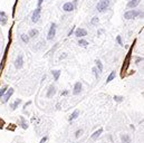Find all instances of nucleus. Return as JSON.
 I'll return each mask as SVG.
<instances>
[{
	"label": "nucleus",
	"mask_w": 144,
	"mask_h": 143,
	"mask_svg": "<svg viewBox=\"0 0 144 143\" xmlns=\"http://www.w3.org/2000/svg\"><path fill=\"white\" fill-rule=\"evenodd\" d=\"M109 6V0H100V2L96 6V10L98 12H104Z\"/></svg>",
	"instance_id": "1"
},
{
	"label": "nucleus",
	"mask_w": 144,
	"mask_h": 143,
	"mask_svg": "<svg viewBox=\"0 0 144 143\" xmlns=\"http://www.w3.org/2000/svg\"><path fill=\"white\" fill-rule=\"evenodd\" d=\"M76 3H77V0H75L74 2H66L64 3L63 6V10L66 12H72L73 10L75 9V7H76Z\"/></svg>",
	"instance_id": "2"
},
{
	"label": "nucleus",
	"mask_w": 144,
	"mask_h": 143,
	"mask_svg": "<svg viewBox=\"0 0 144 143\" xmlns=\"http://www.w3.org/2000/svg\"><path fill=\"white\" fill-rule=\"evenodd\" d=\"M56 36V23L53 22L50 25V28L48 30V35H47V39L48 40H53Z\"/></svg>",
	"instance_id": "3"
},
{
	"label": "nucleus",
	"mask_w": 144,
	"mask_h": 143,
	"mask_svg": "<svg viewBox=\"0 0 144 143\" xmlns=\"http://www.w3.org/2000/svg\"><path fill=\"white\" fill-rule=\"evenodd\" d=\"M139 15H140V11H137V10H128V11H126L125 14H124V18L130 20V19L136 18Z\"/></svg>",
	"instance_id": "4"
},
{
	"label": "nucleus",
	"mask_w": 144,
	"mask_h": 143,
	"mask_svg": "<svg viewBox=\"0 0 144 143\" xmlns=\"http://www.w3.org/2000/svg\"><path fill=\"white\" fill-rule=\"evenodd\" d=\"M40 12H41V7H37V9H35V11L33 12V16H31V21L33 22H37L39 20Z\"/></svg>",
	"instance_id": "5"
},
{
	"label": "nucleus",
	"mask_w": 144,
	"mask_h": 143,
	"mask_svg": "<svg viewBox=\"0 0 144 143\" xmlns=\"http://www.w3.org/2000/svg\"><path fill=\"white\" fill-rule=\"evenodd\" d=\"M22 66H23V56L22 55H19L16 58V61H15V67L17 69H20Z\"/></svg>",
	"instance_id": "6"
},
{
	"label": "nucleus",
	"mask_w": 144,
	"mask_h": 143,
	"mask_svg": "<svg viewBox=\"0 0 144 143\" xmlns=\"http://www.w3.org/2000/svg\"><path fill=\"white\" fill-rule=\"evenodd\" d=\"M14 94V88H8V92H6L5 95H3V103H7L8 101H9V99L11 97V95Z\"/></svg>",
	"instance_id": "7"
},
{
	"label": "nucleus",
	"mask_w": 144,
	"mask_h": 143,
	"mask_svg": "<svg viewBox=\"0 0 144 143\" xmlns=\"http://www.w3.org/2000/svg\"><path fill=\"white\" fill-rule=\"evenodd\" d=\"M87 35V30L84 28H77L76 30H75V36L76 37H84V36Z\"/></svg>",
	"instance_id": "8"
},
{
	"label": "nucleus",
	"mask_w": 144,
	"mask_h": 143,
	"mask_svg": "<svg viewBox=\"0 0 144 143\" xmlns=\"http://www.w3.org/2000/svg\"><path fill=\"white\" fill-rule=\"evenodd\" d=\"M82 83L81 82H77V83H75V85H74V89H73V94L74 95H78L79 93L82 92Z\"/></svg>",
	"instance_id": "9"
},
{
	"label": "nucleus",
	"mask_w": 144,
	"mask_h": 143,
	"mask_svg": "<svg viewBox=\"0 0 144 143\" xmlns=\"http://www.w3.org/2000/svg\"><path fill=\"white\" fill-rule=\"evenodd\" d=\"M56 94V87L54 86V85H50V86L48 87V91H47V94L46 96L48 97V99H50V97H53L54 95Z\"/></svg>",
	"instance_id": "10"
},
{
	"label": "nucleus",
	"mask_w": 144,
	"mask_h": 143,
	"mask_svg": "<svg viewBox=\"0 0 144 143\" xmlns=\"http://www.w3.org/2000/svg\"><path fill=\"white\" fill-rule=\"evenodd\" d=\"M28 36H29V38H37L38 36H39V31H38V29H30L29 30V33H28Z\"/></svg>",
	"instance_id": "11"
},
{
	"label": "nucleus",
	"mask_w": 144,
	"mask_h": 143,
	"mask_svg": "<svg viewBox=\"0 0 144 143\" xmlns=\"http://www.w3.org/2000/svg\"><path fill=\"white\" fill-rule=\"evenodd\" d=\"M140 2H141V0H130L127 2V7L128 8H135Z\"/></svg>",
	"instance_id": "12"
},
{
	"label": "nucleus",
	"mask_w": 144,
	"mask_h": 143,
	"mask_svg": "<svg viewBox=\"0 0 144 143\" xmlns=\"http://www.w3.org/2000/svg\"><path fill=\"white\" fill-rule=\"evenodd\" d=\"M121 141H122V143H131V136L128 134H122Z\"/></svg>",
	"instance_id": "13"
},
{
	"label": "nucleus",
	"mask_w": 144,
	"mask_h": 143,
	"mask_svg": "<svg viewBox=\"0 0 144 143\" xmlns=\"http://www.w3.org/2000/svg\"><path fill=\"white\" fill-rule=\"evenodd\" d=\"M78 115H79V111L78 110H75L74 112L70 114V116H69V119H68V120L72 122V121H74L75 119H77V116H78Z\"/></svg>",
	"instance_id": "14"
},
{
	"label": "nucleus",
	"mask_w": 144,
	"mask_h": 143,
	"mask_svg": "<svg viewBox=\"0 0 144 143\" xmlns=\"http://www.w3.org/2000/svg\"><path fill=\"white\" fill-rule=\"evenodd\" d=\"M102 133H103V129L101 127V129H98L96 132H94V134L92 135V140H96V139H97Z\"/></svg>",
	"instance_id": "15"
},
{
	"label": "nucleus",
	"mask_w": 144,
	"mask_h": 143,
	"mask_svg": "<svg viewBox=\"0 0 144 143\" xmlns=\"http://www.w3.org/2000/svg\"><path fill=\"white\" fill-rule=\"evenodd\" d=\"M61 70H51V74H53V76H54V80L55 81H58V78H59V76H61Z\"/></svg>",
	"instance_id": "16"
},
{
	"label": "nucleus",
	"mask_w": 144,
	"mask_h": 143,
	"mask_svg": "<svg viewBox=\"0 0 144 143\" xmlns=\"http://www.w3.org/2000/svg\"><path fill=\"white\" fill-rule=\"evenodd\" d=\"M20 103H21V100H20V99L16 100V101H15L14 103H12L11 105H10V107H11V110H12V111H14V110H16V108L18 107V105H19V104H20Z\"/></svg>",
	"instance_id": "17"
},
{
	"label": "nucleus",
	"mask_w": 144,
	"mask_h": 143,
	"mask_svg": "<svg viewBox=\"0 0 144 143\" xmlns=\"http://www.w3.org/2000/svg\"><path fill=\"white\" fill-rule=\"evenodd\" d=\"M0 21H1V23H2V25H5L6 21H7V18H6V14L3 11L0 12Z\"/></svg>",
	"instance_id": "18"
},
{
	"label": "nucleus",
	"mask_w": 144,
	"mask_h": 143,
	"mask_svg": "<svg viewBox=\"0 0 144 143\" xmlns=\"http://www.w3.org/2000/svg\"><path fill=\"white\" fill-rule=\"evenodd\" d=\"M78 45L79 46H82V47H87L89 44H88V41L85 40V39H79L78 40Z\"/></svg>",
	"instance_id": "19"
},
{
	"label": "nucleus",
	"mask_w": 144,
	"mask_h": 143,
	"mask_svg": "<svg viewBox=\"0 0 144 143\" xmlns=\"http://www.w3.org/2000/svg\"><path fill=\"white\" fill-rule=\"evenodd\" d=\"M115 75H116V73H115V70H113L111 74H109V76L107 77V80H106V83H109L111 81H113L114 78H115Z\"/></svg>",
	"instance_id": "20"
},
{
	"label": "nucleus",
	"mask_w": 144,
	"mask_h": 143,
	"mask_svg": "<svg viewBox=\"0 0 144 143\" xmlns=\"http://www.w3.org/2000/svg\"><path fill=\"white\" fill-rule=\"evenodd\" d=\"M20 38H21V40H22L23 42H26V44H28V42H29V39H30L29 36L26 35V34H22V35L20 36Z\"/></svg>",
	"instance_id": "21"
},
{
	"label": "nucleus",
	"mask_w": 144,
	"mask_h": 143,
	"mask_svg": "<svg viewBox=\"0 0 144 143\" xmlns=\"http://www.w3.org/2000/svg\"><path fill=\"white\" fill-rule=\"evenodd\" d=\"M96 66H97V70L98 72H102L103 70V64H102V61H100V59H96Z\"/></svg>",
	"instance_id": "22"
},
{
	"label": "nucleus",
	"mask_w": 144,
	"mask_h": 143,
	"mask_svg": "<svg viewBox=\"0 0 144 143\" xmlns=\"http://www.w3.org/2000/svg\"><path fill=\"white\" fill-rule=\"evenodd\" d=\"M114 101L117 102V103H121V102L124 101V97L123 96H119V95H115V96H114Z\"/></svg>",
	"instance_id": "23"
},
{
	"label": "nucleus",
	"mask_w": 144,
	"mask_h": 143,
	"mask_svg": "<svg viewBox=\"0 0 144 143\" xmlns=\"http://www.w3.org/2000/svg\"><path fill=\"white\" fill-rule=\"evenodd\" d=\"M7 89H8V86H7V85H5L2 88L0 89V97H2L3 95H5V93L7 92Z\"/></svg>",
	"instance_id": "24"
},
{
	"label": "nucleus",
	"mask_w": 144,
	"mask_h": 143,
	"mask_svg": "<svg viewBox=\"0 0 144 143\" xmlns=\"http://www.w3.org/2000/svg\"><path fill=\"white\" fill-rule=\"evenodd\" d=\"M82 134H83V130H82V129L77 130V131L75 132V138H77V139H78L79 136H82Z\"/></svg>",
	"instance_id": "25"
},
{
	"label": "nucleus",
	"mask_w": 144,
	"mask_h": 143,
	"mask_svg": "<svg viewBox=\"0 0 144 143\" xmlns=\"http://www.w3.org/2000/svg\"><path fill=\"white\" fill-rule=\"evenodd\" d=\"M98 21H100V19H98L97 17H94V18L92 19L91 23H92V25H97V23H98Z\"/></svg>",
	"instance_id": "26"
},
{
	"label": "nucleus",
	"mask_w": 144,
	"mask_h": 143,
	"mask_svg": "<svg viewBox=\"0 0 144 143\" xmlns=\"http://www.w3.org/2000/svg\"><path fill=\"white\" fill-rule=\"evenodd\" d=\"M93 72H94V74H95V77L98 80V78H100V74H98L97 68H96V67H94V68H93Z\"/></svg>",
	"instance_id": "27"
},
{
	"label": "nucleus",
	"mask_w": 144,
	"mask_h": 143,
	"mask_svg": "<svg viewBox=\"0 0 144 143\" xmlns=\"http://www.w3.org/2000/svg\"><path fill=\"white\" fill-rule=\"evenodd\" d=\"M116 40H117V42H119L121 46L123 45V42H122V39H121V36H117V37H116Z\"/></svg>",
	"instance_id": "28"
},
{
	"label": "nucleus",
	"mask_w": 144,
	"mask_h": 143,
	"mask_svg": "<svg viewBox=\"0 0 144 143\" xmlns=\"http://www.w3.org/2000/svg\"><path fill=\"white\" fill-rule=\"evenodd\" d=\"M21 121H22V127H23V129H27V124L25 123V120H23V117H21Z\"/></svg>",
	"instance_id": "29"
},
{
	"label": "nucleus",
	"mask_w": 144,
	"mask_h": 143,
	"mask_svg": "<svg viewBox=\"0 0 144 143\" xmlns=\"http://www.w3.org/2000/svg\"><path fill=\"white\" fill-rule=\"evenodd\" d=\"M47 141V136H45L44 139H41V141H40V143H44V142H46Z\"/></svg>",
	"instance_id": "30"
},
{
	"label": "nucleus",
	"mask_w": 144,
	"mask_h": 143,
	"mask_svg": "<svg viewBox=\"0 0 144 143\" xmlns=\"http://www.w3.org/2000/svg\"><path fill=\"white\" fill-rule=\"evenodd\" d=\"M41 3H42V0H38V7H41Z\"/></svg>",
	"instance_id": "31"
},
{
	"label": "nucleus",
	"mask_w": 144,
	"mask_h": 143,
	"mask_svg": "<svg viewBox=\"0 0 144 143\" xmlns=\"http://www.w3.org/2000/svg\"><path fill=\"white\" fill-rule=\"evenodd\" d=\"M73 31H74V28H73V29H72V30H70V31H69V33H68V36H70V35H72V34H73Z\"/></svg>",
	"instance_id": "32"
},
{
	"label": "nucleus",
	"mask_w": 144,
	"mask_h": 143,
	"mask_svg": "<svg viewBox=\"0 0 144 143\" xmlns=\"http://www.w3.org/2000/svg\"><path fill=\"white\" fill-rule=\"evenodd\" d=\"M67 93H68V92H67V91H64V92H63V93H62V95H66V94H67Z\"/></svg>",
	"instance_id": "33"
},
{
	"label": "nucleus",
	"mask_w": 144,
	"mask_h": 143,
	"mask_svg": "<svg viewBox=\"0 0 144 143\" xmlns=\"http://www.w3.org/2000/svg\"><path fill=\"white\" fill-rule=\"evenodd\" d=\"M66 56H67V55H66V54H65V55H63V56H61V59H63V58H65V57H66Z\"/></svg>",
	"instance_id": "34"
}]
</instances>
